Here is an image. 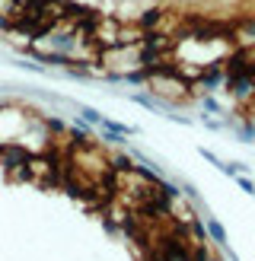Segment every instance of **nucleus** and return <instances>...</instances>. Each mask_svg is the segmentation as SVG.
<instances>
[{
	"instance_id": "f257e3e1",
	"label": "nucleus",
	"mask_w": 255,
	"mask_h": 261,
	"mask_svg": "<svg viewBox=\"0 0 255 261\" xmlns=\"http://www.w3.org/2000/svg\"><path fill=\"white\" fill-rule=\"evenodd\" d=\"M29 160H32V156L26 153V150H19V147L4 153V163H7L10 172H29Z\"/></svg>"
},
{
	"instance_id": "f03ea898",
	"label": "nucleus",
	"mask_w": 255,
	"mask_h": 261,
	"mask_svg": "<svg viewBox=\"0 0 255 261\" xmlns=\"http://www.w3.org/2000/svg\"><path fill=\"white\" fill-rule=\"evenodd\" d=\"M223 80H226V89H233L236 96H249L252 89H255L252 76H223Z\"/></svg>"
},
{
	"instance_id": "7ed1b4c3",
	"label": "nucleus",
	"mask_w": 255,
	"mask_h": 261,
	"mask_svg": "<svg viewBox=\"0 0 255 261\" xmlns=\"http://www.w3.org/2000/svg\"><path fill=\"white\" fill-rule=\"evenodd\" d=\"M204 232H208V236H211L217 245H226V229L217 223V220H208V229H204Z\"/></svg>"
},
{
	"instance_id": "20e7f679",
	"label": "nucleus",
	"mask_w": 255,
	"mask_h": 261,
	"mask_svg": "<svg viewBox=\"0 0 255 261\" xmlns=\"http://www.w3.org/2000/svg\"><path fill=\"white\" fill-rule=\"evenodd\" d=\"M160 19H163V10H157V7H153V10H147L144 16H140V25H144V29H150V25H157Z\"/></svg>"
},
{
	"instance_id": "39448f33",
	"label": "nucleus",
	"mask_w": 255,
	"mask_h": 261,
	"mask_svg": "<svg viewBox=\"0 0 255 261\" xmlns=\"http://www.w3.org/2000/svg\"><path fill=\"white\" fill-rule=\"evenodd\" d=\"M220 80H223V73L217 70V67H211L208 73H201V83L208 86V89H211V86H217V83H220Z\"/></svg>"
},
{
	"instance_id": "423d86ee",
	"label": "nucleus",
	"mask_w": 255,
	"mask_h": 261,
	"mask_svg": "<svg viewBox=\"0 0 255 261\" xmlns=\"http://www.w3.org/2000/svg\"><path fill=\"white\" fill-rule=\"evenodd\" d=\"M191 261H220V258H214L208 249H204V245H198V249L191 252Z\"/></svg>"
},
{
	"instance_id": "0eeeda50",
	"label": "nucleus",
	"mask_w": 255,
	"mask_h": 261,
	"mask_svg": "<svg viewBox=\"0 0 255 261\" xmlns=\"http://www.w3.org/2000/svg\"><path fill=\"white\" fill-rule=\"evenodd\" d=\"M239 188L246 191V194H255V185H252V181H249L246 175H239Z\"/></svg>"
},
{
	"instance_id": "6e6552de",
	"label": "nucleus",
	"mask_w": 255,
	"mask_h": 261,
	"mask_svg": "<svg viewBox=\"0 0 255 261\" xmlns=\"http://www.w3.org/2000/svg\"><path fill=\"white\" fill-rule=\"evenodd\" d=\"M83 115H86V121H99V115L93 109H83Z\"/></svg>"
}]
</instances>
